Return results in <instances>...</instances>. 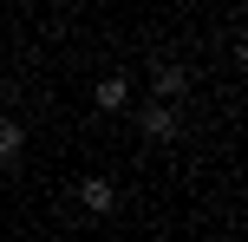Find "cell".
I'll return each instance as SVG.
<instances>
[{
	"label": "cell",
	"mask_w": 248,
	"mask_h": 242,
	"mask_svg": "<svg viewBox=\"0 0 248 242\" xmlns=\"http://www.w3.org/2000/svg\"><path fill=\"white\" fill-rule=\"evenodd\" d=\"M131 105V85L124 79H98V112H124Z\"/></svg>",
	"instance_id": "cell-4"
},
{
	"label": "cell",
	"mask_w": 248,
	"mask_h": 242,
	"mask_svg": "<svg viewBox=\"0 0 248 242\" xmlns=\"http://www.w3.org/2000/svg\"><path fill=\"white\" fill-rule=\"evenodd\" d=\"M150 92H157V98H183V92H189V65L163 59L157 72H150Z\"/></svg>",
	"instance_id": "cell-2"
},
{
	"label": "cell",
	"mask_w": 248,
	"mask_h": 242,
	"mask_svg": "<svg viewBox=\"0 0 248 242\" xmlns=\"http://www.w3.org/2000/svg\"><path fill=\"white\" fill-rule=\"evenodd\" d=\"M20 144H26V131L13 125V118H0V164H13V157H20Z\"/></svg>",
	"instance_id": "cell-5"
},
{
	"label": "cell",
	"mask_w": 248,
	"mask_h": 242,
	"mask_svg": "<svg viewBox=\"0 0 248 242\" xmlns=\"http://www.w3.org/2000/svg\"><path fill=\"white\" fill-rule=\"evenodd\" d=\"M137 125H144V138H176V112H170V98H150L144 112H137Z\"/></svg>",
	"instance_id": "cell-1"
},
{
	"label": "cell",
	"mask_w": 248,
	"mask_h": 242,
	"mask_svg": "<svg viewBox=\"0 0 248 242\" xmlns=\"http://www.w3.org/2000/svg\"><path fill=\"white\" fill-rule=\"evenodd\" d=\"M78 203H85L92 216H111V203H118V190H111V183H105V177H85V183H78Z\"/></svg>",
	"instance_id": "cell-3"
}]
</instances>
